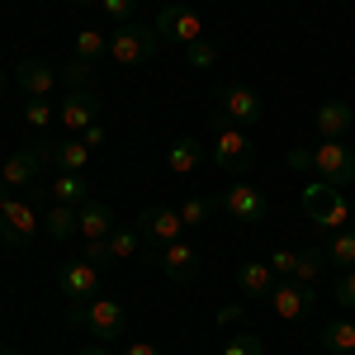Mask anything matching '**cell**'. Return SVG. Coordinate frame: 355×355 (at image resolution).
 Returning a JSON list of instances; mask_svg holds the SVG:
<instances>
[{
  "label": "cell",
  "mask_w": 355,
  "mask_h": 355,
  "mask_svg": "<svg viewBox=\"0 0 355 355\" xmlns=\"http://www.w3.org/2000/svg\"><path fill=\"white\" fill-rule=\"evenodd\" d=\"M185 62H190L194 71H209V67L218 62V48H214L209 38H199V43H190V48H185Z\"/></svg>",
  "instance_id": "obj_33"
},
{
  "label": "cell",
  "mask_w": 355,
  "mask_h": 355,
  "mask_svg": "<svg viewBox=\"0 0 355 355\" xmlns=\"http://www.w3.org/2000/svg\"><path fill=\"white\" fill-rule=\"evenodd\" d=\"M313 128H318L322 142H346L351 128H355V105H346V100H322L313 110Z\"/></svg>",
  "instance_id": "obj_17"
},
{
  "label": "cell",
  "mask_w": 355,
  "mask_h": 355,
  "mask_svg": "<svg viewBox=\"0 0 355 355\" xmlns=\"http://www.w3.org/2000/svg\"><path fill=\"white\" fill-rule=\"evenodd\" d=\"M289 166L294 171H308V175H318V180H327V185H351L355 180V152L346 142H318V147H294L289 152Z\"/></svg>",
  "instance_id": "obj_1"
},
{
  "label": "cell",
  "mask_w": 355,
  "mask_h": 355,
  "mask_svg": "<svg viewBox=\"0 0 355 355\" xmlns=\"http://www.w3.org/2000/svg\"><path fill=\"white\" fill-rule=\"evenodd\" d=\"M76 223H81V209H76V204H48L43 232H48L53 242H67V237H76Z\"/></svg>",
  "instance_id": "obj_23"
},
{
  "label": "cell",
  "mask_w": 355,
  "mask_h": 355,
  "mask_svg": "<svg viewBox=\"0 0 355 355\" xmlns=\"http://www.w3.org/2000/svg\"><path fill=\"white\" fill-rule=\"evenodd\" d=\"M152 28H157V38H162L166 48H190V43H199L204 38V15L199 10H190V5H162V15L152 19Z\"/></svg>",
  "instance_id": "obj_7"
},
{
  "label": "cell",
  "mask_w": 355,
  "mask_h": 355,
  "mask_svg": "<svg viewBox=\"0 0 355 355\" xmlns=\"http://www.w3.org/2000/svg\"><path fill=\"white\" fill-rule=\"evenodd\" d=\"M62 81L71 85V90H95V62L67 57V62H62Z\"/></svg>",
  "instance_id": "obj_29"
},
{
  "label": "cell",
  "mask_w": 355,
  "mask_h": 355,
  "mask_svg": "<svg viewBox=\"0 0 355 355\" xmlns=\"http://www.w3.org/2000/svg\"><path fill=\"white\" fill-rule=\"evenodd\" d=\"M43 166H48L43 142L19 147L15 157H5V162H0V185H5V190H24V185H33V180H43Z\"/></svg>",
  "instance_id": "obj_13"
},
{
  "label": "cell",
  "mask_w": 355,
  "mask_h": 355,
  "mask_svg": "<svg viewBox=\"0 0 355 355\" xmlns=\"http://www.w3.org/2000/svg\"><path fill=\"white\" fill-rule=\"evenodd\" d=\"M346 355H355V351H346Z\"/></svg>",
  "instance_id": "obj_46"
},
{
  "label": "cell",
  "mask_w": 355,
  "mask_h": 355,
  "mask_svg": "<svg viewBox=\"0 0 355 355\" xmlns=\"http://www.w3.org/2000/svg\"><path fill=\"white\" fill-rule=\"evenodd\" d=\"M313 303H318V294L308 284H299V279H279L270 289V308H275L279 322H308L313 318Z\"/></svg>",
  "instance_id": "obj_12"
},
{
  "label": "cell",
  "mask_w": 355,
  "mask_h": 355,
  "mask_svg": "<svg viewBox=\"0 0 355 355\" xmlns=\"http://www.w3.org/2000/svg\"><path fill=\"white\" fill-rule=\"evenodd\" d=\"M336 303H341V308H355V266L336 279Z\"/></svg>",
  "instance_id": "obj_36"
},
{
  "label": "cell",
  "mask_w": 355,
  "mask_h": 355,
  "mask_svg": "<svg viewBox=\"0 0 355 355\" xmlns=\"http://www.w3.org/2000/svg\"><path fill=\"white\" fill-rule=\"evenodd\" d=\"M147 261L166 275V279H175V284H190L194 275H199V246L190 237H180V242H166V246H152L147 251Z\"/></svg>",
  "instance_id": "obj_9"
},
{
  "label": "cell",
  "mask_w": 355,
  "mask_h": 355,
  "mask_svg": "<svg viewBox=\"0 0 355 355\" xmlns=\"http://www.w3.org/2000/svg\"><path fill=\"white\" fill-rule=\"evenodd\" d=\"M100 110H105V105H100L95 90H71V95L57 105V123H62L71 137H81L90 123H100Z\"/></svg>",
  "instance_id": "obj_14"
},
{
  "label": "cell",
  "mask_w": 355,
  "mask_h": 355,
  "mask_svg": "<svg viewBox=\"0 0 355 355\" xmlns=\"http://www.w3.org/2000/svg\"><path fill=\"white\" fill-rule=\"evenodd\" d=\"M199 166H204V142H199V137L185 133V137H175V142L166 147V171H171V175H194Z\"/></svg>",
  "instance_id": "obj_22"
},
{
  "label": "cell",
  "mask_w": 355,
  "mask_h": 355,
  "mask_svg": "<svg viewBox=\"0 0 355 355\" xmlns=\"http://www.w3.org/2000/svg\"><path fill=\"white\" fill-rule=\"evenodd\" d=\"M38 232H43L38 209H33L28 199H19L15 190L0 185V242H5V246H33Z\"/></svg>",
  "instance_id": "obj_5"
},
{
  "label": "cell",
  "mask_w": 355,
  "mask_h": 355,
  "mask_svg": "<svg viewBox=\"0 0 355 355\" xmlns=\"http://www.w3.org/2000/svg\"><path fill=\"white\" fill-rule=\"evenodd\" d=\"M67 5H76V10H90V5H100V0H67Z\"/></svg>",
  "instance_id": "obj_41"
},
{
  "label": "cell",
  "mask_w": 355,
  "mask_h": 355,
  "mask_svg": "<svg viewBox=\"0 0 355 355\" xmlns=\"http://www.w3.org/2000/svg\"><path fill=\"white\" fill-rule=\"evenodd\" d=\"M266 119V100L251 85H223L218 110L209 114V128H256Z\"/></svg>",
  "instance_id": "obj_4"
},
{
  "label": "cell",
  "mask_w": 355,
  "mask_h": 355,
  "mask_svg": "<svg viewBox=\"0 0 355 355\" xmlns=\"http://www.w3.org/2000/svg\"><path fill=\"white\" fill-rule=\"evenodd\" d=\"M318 341H322V351H331V355H346V351H355V322H322L318 327Z\"/></svg>",
  "instance_id": "obj_25"
},
{
  "label": "cell",
  "mask_w": 355,
  "mask_h": 355,
  "mask_svg": "<svg viewBox=\"0 0 355 355\" xmlns=\"http://www.w3.org/2000/svg\"><path fill=\"white\" fill-rule=\"evenodd\" d=\"M10 81H15V76H10V71H0V100H5V90H10Z\"/></svg>",
  "instance_id": "obj_40"
},
{
  "label": "cell",
  "mask_w": 355,
  "mask_h": 355,
  "mask_svg": "<svg viewBox=\"0 0 355 355\" xmlns=\"http://www.w3.org/2000/svg\"><path fill=\"white\" fill-rule=\"evenodd\" d=\"M218 355H266V346H261V336H256V331H237V336H227V341H223Z\"/></svg>",
  "instance_id": "obj_32"
},
{
  "label": "cell",
  "mask_w": 355,
  "mask_h": 355,
  "mask_svg": "<svg viewBox=\"0 0 355 355\" xmlns=\"http://www.w3.org/2000/svg\"><path fill=\"white\" fill-rule=\"evenodd\" d=\"M209 162L218 166L223 175H246V171H251V162H256V142L246 137V128H214Z\"/></svg>",
  "instance_id": "obj_8"
},
{
  "label": "cell",
  "mask_w": 355,
  "mask_h": 355,
  "mask_svg": "<svg viewBox=\"0 0 355 355\" xmlns=\"http://www.w3.org/2000/svg\"><path fill=\"white\" fill-rule=\"evenodd\" d=\"M0 341H5V322H0Z\"/></svg>",
  "instance_id": "obj_44"
},
{
  "label": "cell",
  "mask_w": 355,
  "mask_h": 355,
  "mask_svg": "<svg viewBox=\"0 0 355 355\" xmlns=\"http://www.w3.org/2000/svg\"><path fill=\"white\" fill-rule=\"evenodd\" d=\"M351 223H355V204H351Z\"/></svg>",
  "instance_id": "obj_45"
},
{
  "label": "cell",
  "mask_w": 355,
  "mask_h": 355,
  "mask_svg": "<svg viewBox=\"0 0 355 355\" xmlns=\"http://www.w3.org/2000/svg\"><path fill=\"white\" fill-rule=\"evenodd\" d=\"M0 123H5V105H0Z\"/></svg>",
  "instance_id": "obj_43"
},
{
  "label": "cell",
  "mask_w": 355,
  "mask_h": 355,
  "mask_svg": "<svg viewBox=\"0 0 355 355\" xmlns=\"http://www.w3.org/2000/svg\"><path fill=\"white\" fill-rule=\"evenodd\" d=\"M123 256H142V232L137 227H114L105 237V261H123Z\"/></svg>",
  "instance_id": "obj_26"
},
{
  "label": "cell",
  "mask_w": 355,
  "mask_h": 355,
  "mask_svg": "<svg viewBox=\"0 0 355 355\" xmlns=\"http://www.w3.org/2000/svg\"><path fill=\"white\" fill-rule=\"evenodd\" d=\"M81 142H85V147H90V152H95V147L105 142V123H90V128H85V133H81Z\"/></svg>",
  "instance_id": "obj_38"
},
{
  "label": "cell",
  "mask_w": 355,
  "mask_h": 355,
  "mask_svg": "<svg viewBox=\"0 0 355 355\" xmlns=\"http://www.w3.org/2000/svg\"><path fill=\"white\" fill-rule=\"evenodd\" d=\"M53 119H57V110L48 105V100H24V123L33 128V133H48Z\"/></svg>",
  "instance_id": "obj_30"
},
{
  "label": "cell",
  "mask_w": 355,
  "mask_h": 355,
  "mask_svg": "<svg viewBox=\"0 0 355 355\" xmlns=\"http://www.w3.org/2000/svg\"><path fill=\"white\" fill-rule=\"evenodd\" d=\"M0 355H19V351H10V346H0Z\"/></svg>",
  "instance_id": "obj_42"
},
{
  "label": "cell",
  "mask_w": 355,
  "mask_h": 355,
  "mask_svg": "<svg viewBox=\"0 0 355 355\" xmlns=\"http://www.w3.org/2000/svg\"><path fill=\"white\" fill-rule=\"evenodd\" d=\"M114 227H119V218H114L110 204H100V199H85V204H81V223H76V237H85V242H105Z\"/></svg>",
  "instance_id": "obj_18"
},
{
  "label": "cell",
  "mask_w": 355,
  "mask_h": 355,
  "mask_svg": "<svg viewBox=\"0 0 355 355\" xmlns=\"http://www.w3.org/2000/svg\"><path fill=\"white\" fill-rule=\"evenodd\" d=\"M43 157L53 171H85L90 166V147L81 137H62V142H43Z\"/></svg>",
  "instance_id": "obj_20"
},
{
  "label": "cell",
  "mask_w": 355,
  "mask_h": 355,
  "mask_svg": "<svg viewBox=\"0 0 355 355\" xmlns=\"http://www.w3.org/2000/svg\"><path fill=\"white\" fill-rule=\"evenodd\" d=\"M223 209H227V218H237V223H261L270 214V194L261 190L256 180H232L223 190Z\"/></svg>",
  "instance_id": "obj_11"
},
{
  "label": "cell",
  "mask_w": 355,
  "mask_h": 355,
  "mask_svg": "<svg viewBox=\"0 0 355 355\" xmlns=\"http://www.w3.org/2000/svg\"><path fill=\"white\" fill-rule=\"evenodd\" d=\"M275 284H279V275L270 270V261H242V266H237V289H242V299H270Z\"/></svg>",
  "instance_id": "obj_19"
},
{
  "label": "cell",
  "mask_w": 355,
  "mask_h": 355,
  "mask_svg": "<svg viewBox=\"0 0 355 355\" xmlns=\"http://www.w3.org/2000/svg\"><path fill=\"white\" fill-rule=\"evenodd\" d=\"M133 227L142 232V237H152L157 246H166V242H180V237H185L180 209H166V204H152V209H142Z\"/></svg>",
  "instance_id": "obj_15"
},
{
  "label": "cell",
  "mask_w": 355,
  "mask_h": 355,
  "mask_svg": "<svg viewBox=\"0 0 355 355\" xmlns=\"http://www.w3.org/2000/svg\"><path fill=\"white\" fill-rule=\"evenodd\" d=\"M67 322H71V327H85L90 341H119V336L128 331V308H123V299L95 294L90 303H71V308H67Z\"/></svg>",
  "instance_id": "obj_2"
},
{
  "label": "cell",
  "mask_w": 355,
  "mask_h": 355,
  "mask_svg": "<svg viewBox=\"0 0 355 355\" xmlns=\"http://www.w3.org/2000/svg\"><path fill=\"white\" fill-rule=\"evenodd\" d=\"M76 355H114V351H110V341H85Z\"/></svg>",
  "instance_id": "obj_39"
},
{
  "label": "cell",
  "mask_w": 355,
  "mask_h": 355,
  "mask_svg": "<svg viewBox=\"0 0 355 355\" xmlns=\"http://www.w3.org/2000/svg\"><path fill=\"white\" fill-rule=\"evenodd\" d=\"M180 223H185V232L204 227V223H209V199H204V194H190V199L180 204Z\"/></svg>",
  "instance_id": "obj_31"
},
{
  "label": "cell",
  "mask_w": 355,
  "mask_h": 355,
  "mask_svg": "<svg viewBox=\"0 0 355 355\" xmlns=\"http://www.w3.org/2000/svg\"><path fill=\"white\" fill-rule=\"evenodd\" d=\"M100 10H105V19L110 24H128L137 10V0H100Z\"/></svg>",
  "instance_id": "obj_34"
},
{
  "label": "cell",
  "mask_w": 355,
  "mask_h": 355,
  "mask_svg": "<svg viewBox=\"0 0 355 355\" xmlns=\"http://www.w3.org/2000/svg\"><path fill=\"white\" fill-rule=\"evenodd\" d=\"M119 355H162V346H157V341H142V336H137V341H128V346H123Z\"/></svg>",
  "instance_id": "obj_37"
},
{
  "label": "cell",
  "mask_w": 355,
  "mask_h": 355,
  "mask_svg": "<svg viewBox=\"0 0 355 355\" xmlns=\"http://www.w3.org/2000/svg\"><path fill=\"white\" fill-rule=\"evenodd\" d=\"M270 270L279 275V279H294V270H299V251H279V246H275L270 251Z\"/></svg>",
  "instance_id": "obj_35"
},
{
  "label": "cell",
  "mask_w": 355,
  "mask_h": 355,
  "mask_svg": "<svg viewBox=\"0 0 355 355\" xmlns=\"http://www.w3.org/2000/svg\"><path fill=\"white\" fill-rule=\"evenodd\" d=\"M303 214H308L318 242H322L331 232L351 227V199L336 190V185H327V180H313V185H303Z\"/></svg>",
  "instance_id": "obj_3"
},
{
  "label": "cell",
  "mask_w": 355,
  "mask_h": 355,
  "mask_svg": "<svg viewBox=\"0 0 355 355\" xmlns=\"http://www.w3.org/2000/svg\"><path fill=\"white\" fill-rule=\"evenodd\" d=\"M157 48H162L157 28L137 24V19H128V24H119L110 33V62H114V67H142V62L157 57Z\"/></svg>",
  "instance_id": "obj_6"
},
{
  "label": "cell",
  "mask_w": 355,
  "mask_h": 355,
  "mask_svg": "<svg viewBox=\"0 0 355 355\" xmlns=\"http://www.w3.org/2000/svg\"><path fill=\"white\" fill-rule=\"evenodd\" d=\"M43 190H48V204H76L81 209L85 199H90V180H85L81 171H57Z\"/></svg>",
  "instance_id": "obj_21"
},
{
  "label": "cell",
  "mask_w": 355,
  "mask_h": 355,
  "mask_svg": "<svg viewBox=\"0 0 355 355\" xmlns=\"http://www.w3.org/2000/svg\"><path fill=\"white\" fill-rule=\"evenodd\" d=\"M322 270H327V251H322V242L303 246V251H299V270H294V279H299V284H308V289H313V284H318V279H322Z\"/></svg>",
  "instance_id": "obj_27"
},
{
  "label": "cell",
  "mask_w": 355,
  "mask_h": 355,
  "mask_svg": "<svg viewBox=\"0 0 355 355\" xmlns=\"http://www.w3.org/2000/svg\"><path fill=\"white\" fill-rule=\"evenodd\" d=\"M15 85L24 90L28 100H53V90L62 85V67H48V62L28 57V62L15 67Z\"/></svg>",
  "instance_id": "obj_16"
},
{
  "label": "cell",
  "mask_w": 355,
  "mask_h": 355,
  "mask_svg": "<svg viewBox=\"0 0 355 355\" xmlns=\"http://www.w3.org/2000/svg\"><path fill=\"white\" fill-rule=\"evenodd\" d=\"M71 57H81V62H100V57H110V33H105V28H81Z\"/></svg>",
  "instance_id": "obj_28"
},
{
  "label": "cell",
  "mask_w": 355,
  "mask_h": 355,
  "mask_svg": "<svg viewBox=\"0 0 355 355\" xmlns=\"http://www.w3.org/2000/svg\"><path fill=\"white\" fill-rule=\"evenodd\" d=\"M57 294L67 303H90L100 294V266H90L85 256L62 261V270H57Z\"/></svg>",
  "instance_id": "obj_10"
},
{
  "label": "cell",
  "mask_w": 355,
  "mask_h": 355,
  "mask_svg": "<svg viewBox=\"0 0 355 355\" xmlns=\"http://www.w3.org/2000/svg\"><path fill=\"white\" fill-rule=\"evenodd\" d=\"M322 251H327V266L351 270V266H355V227H341V232L322 237Z\"/></svg>",
  "instance_id": "obj_24"
}]
</instances>
